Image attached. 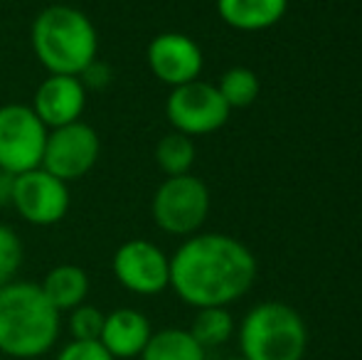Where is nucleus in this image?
<instances>
[{"mask_svg": "<svg viewBox=\"0 0 362 360\" xmlns=\"http://www.w3.org/2000/svg\"><path fill=\"white\" fill-rule=\"evenodd\" d=\"M254 279L252 250L219 232L190 235L170 257V289L192 308H227L252 289Z\"/></svg>", "mask_w": 362, "mask_h": 360, "instance_id": "f257e3e1", "label": "nucleus"}, {"mask_svg": "<svg viewBox=\"0 0 362 360\" xmlns=\"http://www.w3.org/2000/svg\"><path fill=\"white\" fill-rule=\"evenodd\" d=\"M62 313L47 301L40 284L10 281L0 289V353L30 360L54 348Z\"/></svg>", "mask_w": 362, "mask_h": 360, "instance_id": "f03ea898", "label": "nucleus"}, {"mask_svg": "<svg viewBox=\"0 0 362 360\" xmlns=\"http://www.w3.org/2000/svg\"><path fill=\"white\" fill-rule=\"evenodd\" d=\"M30 42L49 74L79 77L99 59V33L86 13L72 5H49L33 20Z\"/></svg>", "mask_w": 362, "mask_h": 360, "instance_id": "7ed1b4c3", "label": "nucleus"}, {"mask_svg": "<svg viewBox=\"0 0 362 360\" xmlns=\"http://www.w3.org/2000/svg\"><path fill=\"white\" fill-rule=\"evenodd\" d=\"M239 351L247 360H303L308 328L288 303H257L239 323Z\"/></svg>", "mask_w": 362, "mask_h": 360, "instance_id": "20e7f679", "label": "nucleus"}, {"mask_svg": "<svg viewBox=\"0 0 362 360\" xmlns=\"http://www.w3.org/2000/svg\"><path fill=\"white\" fill-rule=\"evenodd\" d=\"M153 222L168 235L190 237L210 215V190L200 178L185 173L165 178L151 200Z\"/></svg>", "mask_w": 362, "mask_h": 360, "instance_id": "39448f33", "label": "nucleus"}, {"mask_svg": "<svg viewBox=\"0 0 362 360\" xmlns=\"http://www.w3.org/2000/svg\"><path fill=\"white\" fill-rule=\"evenodd\" d=\"M49 129L28 104L0 106V170L28 173L42 166Z\"/></svg>", "mask_w": 362, "mask_h": 360, "instance_id": "423d86ee", "label": "nucleus"}, {"mask_svg": "<svg viewBox=\"0 0 362 360\" xmlns=\"http://www.w3.org/2000/svg\"><path fill=\"white\" fill-rule=\"evenodd\" d=\"M99 156L101 139L96 129L86 121H74V124L59 126V129H49L40 168L69 185V182L84 178L96 166Z\"/></svg>", "mask_w": 362, "mask_h": 360, "instance_id": "0eeeda50", "label": "nucleus"}, {"mask_svg": "<svg viewBox=\"0 0 362 360\" xmlns=\"http://www.w3.org/2000/svg\"><path fill=\"white\" fill-rule=\"evenodd\" d=\"M229 106L215 84L195 82L182 84L170 91L165 101V116L177 134L207 136L215 134L229 121Z\"/></svg>", "mask_w": 362, "mask_h": 360, "instance_id": "6e6552de", "label": "nucleus"}, {"mask_svg": "<svg viewBox=\"0 0 362 360\" xmlns=\"http://www.w3.org/2000/svg\"><path fill=\"white\" fill-rule=\"evenodd\" d=\"M114 279L131 294L156 296L170 286V257L151 240H129L111 257Z\"/></svg>", "mask_w": 362, "mask_h": 360, "instance_id": "1a4fd4ad", "label": "nucleus"}, {"mask_svg": "<svg viewBox=\"0 0 362 360\" xmlns=\"http://www.w3.org/2000/svg\"><path fill=\"white\" fill-rule=\"evenodd\" d=\"M69 202H72L69 185L49 175L45 168L15 175L13 205L10 207H15V212L30 225H57L69 212Z\"/></svg>", "mask_w": 362, "mask_h": 360, "instance_id": "9d476101", "label": "nucleus"}, {"mask_svg": "<svg viewBox=\"0 0 362 360\" xmlns=\"http://www.w3.org/2000/svg\"><path fill=\"white\" fill-rule=\"evenodd\" d=\"M146 57L153 77L173 89L195 82L202 72L200 45L182 33L156 35L148 45Z\"/></svg>", "mask_w": 362, "mask_h": 360, "instance_id": "9b49d317", "label": "nucleus"}, {"mask_svg": "<svg viewBox=\"0 0 362 360\" xmlns=\"http://www.w3.org/2000/svg\"><path fill=\"white\" fill-rule=\"evenodd\" d=\"M30 106L47 129H59V126L81 121V114L86 109V89L79 77L49 74L35 89Z\"/></svg>", "mask_w": 362, "mask_h": 360, "instance_id": "f8f14e48", "label": "nucleus"}, {"mask_svg": "<svg viewBox=\"0 0 362 360\" xmlns=\"http://www.w3.org/2000/svg\"><path fill=\"white\" fill-rule=\"evenodd\" d=\"M151 336L153 328L146 313H141L139 308L121 306L114 308L111 313H106L99 341L116 360H129L139 358L144 353Z\"/></svg>", "mask_w": 362, "mask_h": 360, "instance_id": "ddd939ff", "label": "nucleus"}, {"mask_svg": "<svg viewBox=\"0 0 362 360\" xmlns=\"http://www.w3.org/2000/svg\"><path fill=\"white\" fill-rule=\"evenodd\" d=\"M288 8V0H217V13L229 28L257 33L276 25Z\"/></svg>", "mask_w": 362, "mask_h": 360, "instance_id": "4468645a", "label": "nucleus"}, {"mask_svg": "<svg viewBox=\"0 0 362 360\" xmlns=\"http://www.w3.org/2000/svg\"><path fill=\"white\" fill-rule=\"evenodd\" d=\"M40 289L59 313L72 311V308L86 303L89 274L76 265H57L45 274V279L40 281Z\"/></svg>", "mask_w": 362, "mask_h": 360, "instance_id": "2eb2a0df", "label": "nucleus"}, {"mask_svg": "<svg viewBox=\"0 0 362 360\" xmlns=\"http://www.w3.org/2000/svg\"><path fill=\"white\" fill-rule=\"evenodd\" d=\"M205 353L187 328H163L146 343L141 360H205Z\"/></svg>", "mask_w": 362, "mask_h": 360, "instance_id": "dca6fc26", "label": "nucleus"}, {"mask_svg": "<svg viewBox=\"0 0 362 360\" xmlns=\"http://www.w3.org/2000/svg\"><path fill=\"white\" fill-rule=\"evenodd\" d=\"M202 348H217L232 338L234 333V318L224 306L212 308H197V316L192 318V326L187 328Z\"/></svg>", "mask_w": 362, "mask_h": 360, "instance_id": "f3484780", "label": "nucleus"}, {"mask_svg": "<svg viewBox=\"0 0 362 360\" xmlns=\"http://www.w3.org/2000/svg\"><path fill=\"white\" fill-rule=\"evenodd\" d=\"M156 163L168 178L190 173L192 163H195V144H192V139L185 134H177V131L165 134L156 146Z\"/></svg>", "mask_w": 362, "mask_h": 360, "instance_id": "a211bd4d", "label": "nucleus"}, {"mask_svg": "<svg viewBox=\"0 0 362 360\" xmlns=\"http://www.w3.org/2000/svg\"><path fill=\"white\" fill-rule=\"evenodd\" d=\"M217 89L229 109H244V106H252L257 101L259 77L247 67H232L222 74Z\"/></svg>", "mask_w": 362, "mask_h": 360, "instance_id": "6ab92c4d", "label": "nucleus"}, {"mask_svg": "<svg viewBox=\"0 0 362 360\" xmlns=\"http://www.w3.org/2000/svg\"><path fill=\"white\" fill-rule=\"evenodd\" d=\"M25 260V247L20 235L10 225L0 222V289L15 281Z\"/></svg>", "mask_w": 362, "mask_h": 360, "instance_id": "aec40b11", "label": "nucleus"}, {"mask_svg": "<svg viewBox=\"0 0 362 360\" xmlns=\"http://www.w3.org/2000/svg\"><path fill=\"white\" fill-rule=\"evenodd\" d=\"M106 313L91 303H81L69 311L67 328L72 333V341H99L101 328H104Z\"/></svg>", "mask_w": 362, "mask_h": 360, "instance_id": "412c9836", "label": "nucleus"}, {"mask_svg": "<svg viewBox=\"0 0 362 360\" xmlns=\"http://www.w3.org/2000/svg\"><path fill=\"white\" fill-rule=\"evenodd\" d=\"M54 360H116L101 346V341H69Z\"/></svg>", "mask_w": 362, "mask_h": 360, "instance_id": "4be33fe9", "label": "nucleus"}, {"mask_svg": "<svg viewBox=\"0 0 362 360\" xmlns=\"http://www.w3.org/2000/svg\"><path fill=\"white\" fill-rule=\"evenodd\" d=\"M81 84H84L86 91H99V89H106L111 84V79H114V72H111V67L106 62H99V59H94V62L89 64V67L84 69V72L79 74Z\"/></svg>", "mask_w": 362, "mask_h": 360, "instance_id": "5701e85b", "label": "nucleus"}, {"mask_svg": "<svg viewBox=\"0 0 362 360\" xmlns=\"http://www.w3.org/2000/svg\"><path fill=\"white\" fill-rule=\"evenodd\" d=\"M13 190H15V175L0 170V207L13 205Z\"/></svg>", "mask_w": 362, "mask_h": 360, "instance_id": "b1692460", "label": "nucleus"}, {"mask_svg": "<svg viewBox=\"0 0 362 360\" xmlns=\"http://www.w3.org/2000/svg\"><path fill=\"white\" fill-rule=\"evenodd\" d=\"M227 360H247V358H242V356H234V358H227Z\"/></svg>", "mask_w": 362, "mask_h": 360, "instance_id": "393cba45", "label": "nucleus"}]
</instances>
